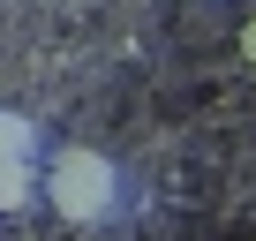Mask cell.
I'll return each instance as SVG.
<instances>
[{
	"label": "cell",
	"mask_w": 256,
	"mask_h": 241,
	"mask_svg": "<svg viewBox=\"0 0 256 241\" xmlns=\"http://www.w3.org/2000/svg\"><path fill=\"white\" fill-rule=\"evenodd\" d=\"M0 113H8V106H0Z\"/></svg>",
	"instance_id": "cell-4"
},
{
	"label": "cell",
	"mask_w": 256,
	"mask_h": 241,
	"mask_svg": "<svg viewBox=\"0 0 256 241\" xmlns=\"http://www.w3.org/2000/svg\"><path fill=\"white\" fill-rule=\"evenodd\" d=\"M30 196H38V166L30 158H8V166H0V211H16Z\"/></svg>",
	"instance_id": "cell-2"
},
{
	"label": "cell",
	"mask_w": 256,
	"mask_h": 241,
	"mask_svg": "<svg viewBox=\"0 0 256 241\" xmlns=\"http://www.w3.org/2000/svg\"><path fill=\"white\" fill-rule=\"evenodd\" d=\"M241 60H248V76H256V16L241 23Z\"/></svg>",
	"instance_id": "cell-3"
},
{
	"label": "cell",
	"mask_w": 256,
	"mask_h": 241,
	"mask_svg": "<svg viewBox=\"0 0 256 241\" xmlns=\"http://www.w3.org/2000/svg\"><path fill=\"white\" fill-rule=\"evenodd\" d=\"M38 188H46V204H53L68 226H98V218L120 211V166H113L106 151H90V144L53 151L46 174H38Z\"/></svg>",
	"instance_id": "cell-1"
}]
</instances>
